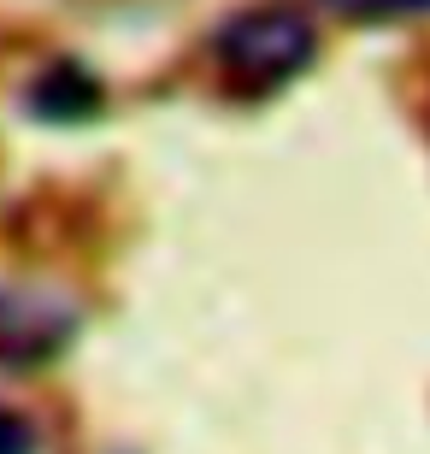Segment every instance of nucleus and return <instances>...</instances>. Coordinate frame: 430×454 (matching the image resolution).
Here are the masks:
<instances>
[{"instance_id": "nucleus-1", "label": "nucleus", "mask_w": 430, "mask_h": 454, "mask_svg": "<svg viewBox=\"0 0 430 454\" xmlns=\"http://www.w3.org/2000/svg\"><path fill=\"white\" fill-rule=\"evenodd\" d=\"M318 53V30L313 18L301 12V6H248V12H236L224 30L213 35V59L218 71L231 77V89L242 95H278L289 77L313 66Z\"/></svg>"}, {"instance_id": "nucleus-2", "label": "nucleus", "mask_w": 430, "mask_h": 454, "mask_svg": "<svg viewBox=\"0 0 430 454\" xmlns=\"http://www.w3.org/2000/svg\"><path fill=\"white\" fill-rule=\"evenodd\" d=\"M71 337V307L48 289H0V360L35 366Z\"/></svg>"}, {"instance_id": "nucleus-3", "label": "nucleus", "mask_w": 430, "mask_h": 454, "mask_svg": "<svg viewBox=\"0 0 430 454\" xmlns=\"http://www.w3.org/2000/svg\"><path fill=\"white\" fill-rule=\"evenodd\" d=\"M336 12L348 18H413V12H430V0H331Z\"/></svg>"}, {"instance_id": "nucleus-4", "label": "nucleus", "mask_w": 430, "mask_h": 454, "mask_svg": "<svg viewBox=\"0 0 430 454\" xmlns=\"http://www.w3.org/2000/svg\"><path fill=\"white\" fill-rule=\"evenodd\" d=\"M0 454H35V425L0 407Z\"/></svg>"}]
</instances>
